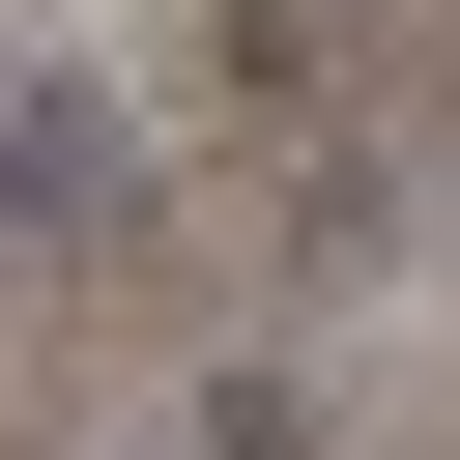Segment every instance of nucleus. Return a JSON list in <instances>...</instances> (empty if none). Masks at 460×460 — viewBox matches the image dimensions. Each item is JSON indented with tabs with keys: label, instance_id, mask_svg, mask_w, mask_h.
I'll list each match as a JSON object with an SVG mask.
<instances>
[{
	"label": "nucleus",
	"instance_id": "obj_1",
	"mask_svg": "<svg viewBox=\"0 0 460 460\" xmlns=\"http://www.w3.org/2000/svg\"><path fill=\"white\" fill-rule=\"evenodd\" d=\"M201 460H316V402H288V374H230V402H201Z\"/></svg>",
	"mask_w": 460,
	"mask_h": 460
}]
</instances>
